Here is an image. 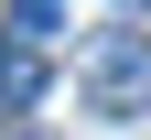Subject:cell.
I'll use <instances>...</instances> for the list:
<instances>
[{"label": "cell", "mask_w": 151, "mask_h": 140, "mask_svg": "<svg viewBox=\"0 0 151 140\" xmlns=\"http://www.w3.org/2000/svg\"><path fill=\"white\" fill-rule=\"evenodd\" d=\"M0 140H43V129H0Z\"/></svg>", "instance_id": "cell-4"}, {"label": "cell", "mask_w": 151, "mask_h": 140, "mask_svg": "<svg viewBox=\"0 0 151 140\" xmlns=\"http://www.w3.org/2000/svg\"><path fill=\"white\" fill-rule=\"evenodd\" d=\"M43 43H32V32H11V43H0V118H32L43 108Z\"/></svg>", "instance_id": "cell-2"}, {"label": "cell", "mask_w": 151, "mask_h": 140, "mask_svg": "<svg viewBox=\"0 0 151 140\" xmlns=\"http://www.w3.org/2000/svg\"><path fill=\"white\" fill-rule=\"evenodd\" d=\"M11 32H32V43H54V32H65V0H11Z\"/></svg>", "instance_id": "cell-3"}, {"label": "cell", "mask_w": 151, "mask_h": 140, "mask_svg": "<svg viewBox=\"0 0 151 140\" xmlns=\"http://www.w3.org/2000/svg\"><path fill=\"white\" fill-rule=\"evenodd\" d=\"M119 11H151V0H119Z\"/></svg>", "instance_id": "cell-5"}, {"label": "cell", "mask_w": 151, "mask_h": 140, "mask_svg": "<svg viewBox=\"0 0 151 140\" xmlns=\"http://www.w3.org/2000/svg\"><path fill=\"white\" fill-rule=\"evenodd\" d=\"M76 86H86V108L140 118V108H151V32H108V43L76 65Z\"/></svg>", "instance_id": "cell-1"}]
</instances>
